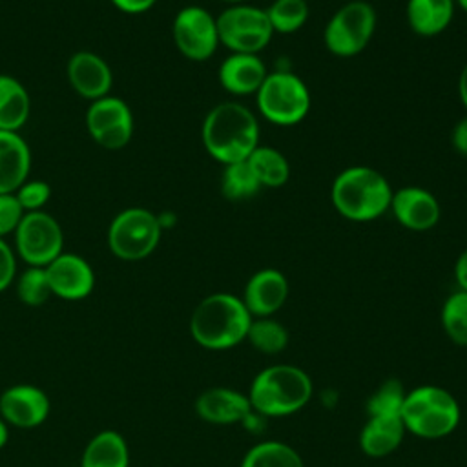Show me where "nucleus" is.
<instances>
[{"label":"nucleus","mask_w":467,"mask_h":467,"mask_svg":"<svg viewBox=\"0 0 467 467\" xmlns=\"http://www.w3.org/2000/svg\"><path fill=\"white\" fill-rule=\"evenodd\" d=\"M111 4L126 15H140L150 11L157 0H111Z\"/></svg>","instance_id":"37"},{"label":"nucleus","mask_w":467,"mask_h":467,"mask_svg":"<svg viewBox=\"0 0 467 467\" xmlns=\"http://www.w3.org/2000/svg\"><path fill=\"white\" fill-rule=\"evenodd\" d=\"M171 36L179 53L193 62L208 60L221 46L217 18L201 5H186L175 15Z\"/></svg>","instance_id":"11"},{"label":"nucleus","mask_w":467,"mask_h":467,"mask_svg":"<svg viewBox=\"0 0 467 467\" xmlns=\"http://www.w3.org/2000/svg\"><path fill=\"white\" fill-rule=\"evenodd\" d=\"M261 184L246 161L226 164L221 173V193L226 201H248L261 192Z\"/></svg>","instance_id":"27"},{"label":"nucleus","mask_w":467,"mask_h":467,"mask_svg":"<svg viewBox=\"0 0 467 467\" xmlns=\"http://www.w3.org/2000/svg\"><path fill=\"white\" fill-rule=\"evenodd\" d=\"M458 95H460V102L467 111V64L462 67L460 77H458Z\"/></svg>","instance_id":"39"},{"label":"nucleus","mask_w":467,"mask_h":467,"mask_svg":"<svg viewBox=\"0 0 467 467\" xmlns=\"http://www.w3.org/2000/svg\"><path fill=\"white\" fill-rule=\"evenodd\" d=\"M274 33L292 35L299 31L310 15L306 0H274L265 7Z\"/></svg>","instance_id":"29"},{"label":"nucleus","mask_w":467,"mask_h":467,"mask_svg":"<svg viewBox=\"0 0 467 467\" xmlns=\"http://www.w3.org/2000/svg\"><path fill=\"white\" fill-rule=\"evenodd\" d=\"M241 467H305L299 452L290 445L268 440L250 447L241 462Z\"/></svg>","instance_id":"26"},{"label":"nucleus","mask_w":467,"mask_h":467,"mask_svg":"<svg viewBox=\"0 0 467 467\" xmlns=\"http://www.w3.org/2000/svg\"><path fill=\"white\" fill-rule=\"evenodd\" d=\"M389 212L410 232L432 230L441 217L436 195L421 186H401L392 192Z\"/></svg>","instance_id":"14"},{"label":"nucleus","mask_w":467,"mask_h":467,"mask_svg":"<svg viewBox=\"0 0 467 467\" xmlns=\"http://www.w3.org/2000/svg\"><path fill=\"white\" fill-rule=\"evenodd\" d=\"M16 296L26 306H40L53 294L49 288V281L46 275V268L42 266H27L16 277Z\"/></svg>","instance_id":"32"},{"label":"nucleus","mask_w":467,"mask_h":467,"mask_svg":"<svg viewBox=\"0 0 467 467\" xmlns=\"http://www.w3.org/2000/svg\"><path fill=\"white\" fill-rule=\"evenodd\" d=\"M246 162L263 188H281L290 179V162L277 148L259 144Z\"/></svg>","instance_id":"25"},{"label":"nucleus","mask_w":467,"mask_h":467,"mask_svg":"<svg viewBox=\"0 0 467 467\" xmlns=\"http://www.w3.org/2000/svg\"><path fill=\"white\" fill-rule=\"evenodd\" d=\"M31 171V150L18 131L0 130V193H15Z\"/></svg>","instance_id":"20"},{"label":"nucleus","mask_w":467,"mask_h":467,"mask_svg":"<svg viewBox=\"0 0 467 467\" xmlns=\"http://www.w3.org/2000/svg\"><path fill=\"white\" fill-rule=\"evenodd\" d=\"M454 9V0H407L405 18L412 33L431 38L451 26Z\"/></svg>","instance_id":"21"},{"label":"nucleus","mask_w":467,"mask_h":467,"mask_svg":"<svg viewBox=\"0 0 467 467\" xmlns=\"http://www.w3.org/2000/svg\"><path fill=\"white\" fill-rule=\"evenodd\" d=\"M221 2H224V4H228V5H237V4H246V0H221Z\"/></svg>","instance_id":"42"},{"label":"nucleus","mask_w":467,"mask_h":467,"mask_svg":"<svg viewBox=\"0 0 467 467\" xmlns=\"http://www.w3.org/2000/svg\"><path fill=\"white\" fill-rule=\"evenodd\" d=\"M266 75L263 58L254 53H230L217 69L221 88L235 97L255 95Z\"/></svg>","instance_id":"18"},{"label":"nucleus","mask_w":467,"mask_h":467,"mask_svg":"<svg viewBox=\"0 0 467 467\" xmlns=\"http://www.w3.org/2000/svg\"><path fill=\"white\" fill-rule=\"evenodd\" d=\"M460 416L456 398L438 385H421L409 390L400 414L405 431L425 440L451 434L458 427Z\"/></svg>","instance_id":"5"},{"label":"nucleus","mask_w":467,"mask_h":467,"mask_svg":"<svg viewBox=\"0 0 467 467\" xmlns=\"http://www.w3.org/2000/svg\"><path fill=\"white\" fill-rule=\"evenodd\" d=\"M454 279L458 288L467 292V248H463V252L458 255L454 263Z\"/></svg>","instance_id":"38"},{"label":"nucleus","mask_w":467,"mask_h":467,"mask_svg":"<svg viewBox=\"0 0 467 467\" xmlns=\"http://www.w3.org/2000/svg\"><path fill=\"white\" fill-rule=\"evenodd\" d=\"M24 210L15 193H0V237L15 234L18 223L24 217Z\"/></svg>","instance_id":"34"},{"label":"nucleus","mask_w":467,"mask_h":467,"mask_svg":"<svg viewBox=\"0 0 467 467\" xmlns=\"http://www.w3.org/2000/svg\"><path fill=\"white\" fill-rule=\"evenodd\" d=\"M15 254L27 266L46 268L64 252L60 223L47 212H26L15 230Z\"/></svg>","instance_id":"10"},{"label":"nucleus","mask_w":467,"mask_h":467,"mask_svg":"<svg viewBox=\"0 0 467 467\" xmlns=\"http://www.w3.org/2000/svg\"><path fill=\"white\" fill-rule=\"evenodd\" d=\"M259 115L274 126H296L310 111L308 86L292 71H268L255 93Z\"/></svg>","instance_id":"6"},{"label":"nucleus","mask_w":467,"mask_h":467,"mask_svg":"<svg viewBox=\"0 0 467 467\" xmlns=\"http://www.w3.org/2000/svg\"><path fill=\"white\" fill-rule=\"evenodd\" d=\"M29 113L31 99L26 86L11 75H0V130L20 131Z\"/></svg>","instance_id":"24"},{"label":"nucleus","mask_w":467,"mask_h":467,"mask_svg":"<svg viewBox=\"0 0 467 467\" xmlns=\"http://www.w3.org/2000/svg\"><path fill=\"white\" fill-rule=\"evenodd\" d=\"M7 440H9V425H7V423L2 420V416H0V449L5 447Z\"/></svg>","instance_id":"40"},{"label":"nucleus","mask_w":467,"mask_h":467,"mask_svg":"<svg viewBox=\"0 0 467 467\" xmlns=\"http://www.w3.org/2000/svg\"><path fill=\"white\" fill-rule=\"evenodd\" d=\"M378 24L376 9L367 0H350L337 7L323 29L325 47L339 58L359 55L372 40Z\"/></svg>","instance_id":"8"},{"label":"nucleus","mask_w":467,"mask_h":467,"mask_svg":"<svg viewBox=\"0 0 467 467\" xmlns=\"http://www.w3.org/2000/svg\"><path fill=\"white\" fill-rule=\"evenodd\" d=\"M66 75L73 91L89 102L108 97L113 86V73L108 62L93 51H77L71 55Z\"/></svg>","instance_id":"16"},{"label":"nucleus","mask_w":467,"mask_h":467,"mask_svg":"<svg viewBox=\"0 0 467 467\" xmlns=\"http://www.w3.org/2000/svg\"><path fill=\"white\" fill-rule=\"evenodd\" d=\"M86 128L91 139L104 150H120L133 137L131 108L113 95L93 100L86 113Z\"/></svg>","instance_id":"12"},{"label":"nucleus","mask_w":467,"mask_h":467,"mask_svg":"<svg viewBox=\"0 0 467 467\" xmlns=\"http://www.w3.org/2000/svg\"><path fill=\"white\" fill-rule=\"evenodd\" d=\"M259 120L252 109L235 100L213 106L201 126L206 153L223 166L246 161L259 146Z\"/></svg>","instance_id":"1"},{"label":"nucleus","mask_w":467,"mask_h":467,"mask_svg":"<svg viewBox=\"0 0 467 467\" xmlns=\"http://www.w3.org/2000/svg\"><path fill=\"white\" fill-rule=\"evenodd\" d=\"M252 316L243 299L230 292H215L197 303L190 317L195 343L210 350L232 348L246 339Z\"/></svg>","instance_id":"3"},{"label":"nucleus","mask_w":467,"mask_h":467,"mask_svg":"<svg viewBox=\"0 0 467 467\" xmlns=\"http://www.w3.org/2000/svg\"><path fill=\"white\" fill-rule=\"evenodd\" d=\"M405 432L400 416H368L359 434V447L370 458H383L401 445Z\"/></svg>","instance_id":"22"},{"label":"nucleus","mask_w":467,"mask_h":467,"mask_svg":"<svg viewBox=\"0 0 467 467\" xmlns=\"http://www.w3.org/2000/svg\"><path fill=\"white\" fill-rule=\"evenodd\" d=\"M312 396L310 376L296 365H272L252 381L248 400L263 416H288L303 409Z\"/></svg>","instance_id":"4"},{"label":"nucleus","mask_w":467,"mask_h":467,"mask_svg":"<svg viewBox=\"0 0 467 467\" xmlns=\"http://www.w3.org/2000/svg\"><path fill=\"white\" fill-rule=\"evenodd\" d=\"M441 327L456 345H467V292L456 290L447 296L441 306Z\"/></svg>","instance_id":"30"},{"label":"nucleus","mask_w":467,"mask_h":467,"mask_svg":"<svg viewBox=\"0 0 467 467\" xmlns=\"http://www.w3.org/2000/svg\"><path fill=\"white\" fill-rule=\"evenodd\" d=\"M16 277V254L5 239L0 237V292L7 290Z\"/></svg>","instance_id":"35"},{"label":"nucleus","mask_w":467,"mask_h":467,"mask_svg":"<svg viewBox=\"0 0 467 467\" xmlns=\"http://www.w3.org/2000/svg\"><path fill=\"white\" fill-rule=\"evenodd\" d=\"M405 396L407 390L400 379H385L368 398L367 412L368 416H400Z\"/></svg>","instance_id":"31"},{"label":"nucleus","mask_w":467,"mask_h":467,"mask_svg":"<svg viewBox=\"0 0 467 467\" xmlns=\"http://www.w3.org/2000/svg\"><path fill=\"white\" fill-rule=\"evenodd\" d=\"M16 201L20 202L24 212H38L44 210L51 197V186L40 179H27L16 192Z\"/></svg>","instance_id":"33"},{"label":"nucleus","mask_w":467,"mask_h":467,"mask_svg":"<svg viewBox=\"0 0 467 467\" xmlns=\"http://www.w3.org/2000/svg\"><path fill=\"white\" fill-rule=\"evenodd\" d=\"M219 42L230 53L259 55L275 35L265 7L252 4L228 5L217 16Z\"/></svg>","instance_id":"9"},{"label":"nucleus","mask_w":467,"mask_h":467,"mask_svg":"<svg viewBox=\"0 0 467 467\" xmlns=\"http://www.w3.org/2000/svg\"><path fill=\"white\" fill-rule=\"evenodd\" d=\"M162 226L159 215L142 206H130L119 212L108 228V246L117 259L142 261L161 243Z\"/></svg>","instance_id":"7"},{"label":"nucleus","mask_w":467,"mask_h":467,"mask_svg":"<svg viewBox=\"0 0 467 467\" xmlns=\"http://www.w3.org/2000/svg\"><path fill=\"white\" fill-rule=\"evenodd\" d=\"M456 2V5L463 11V13H467V0H454Z\"/></svg>","instance_id":"41"},{"label":"nucleus","mask_w":467,"mask_h":467,"mask_svg":"<svg viewBox=\"0 0 467 467\" xmlns=\"http://www.w3.org/2000/svg\"><path fill=\"white\" fill-rule=\"evenodd\" d=\"M246 339L255 350L263 354H279L288 345V330L272 316L252 317Z\"/></svg>","instance_id":"28"},{"label":"nucleus","mask_w":467,"mask_h":467,"mask_svg":"<svg viewBox=\"0 0 467 467\" xmlns=\"http://www.w3.org/2000/svg\"><path fill=\"white\" fill-rule=\"evenodd\" d=\"M286 275L277 268H261L246 281L241 299L252 317H270L286 303Z\"/></svg>","instance_id":"17"},{"label":"nucleus","mask_w":467,"mask_h":467,"mask_svg":"<svg viewBox=\"0 0 467 467\" xmlns=\"http://www.w3.org/2000/svg\"><path fill=\"white\" fill-rule=\"evenodd\" d=\"M80 467H130V449L124 436L111 429L97 432L82 451Z\"/></svg>","instance_id":"23"},{"label":"nucleus","mask_w":467,"mask_h":467,"mask_svg":"<svg viewBox=\"0 0 467 467\" xmlns=\"http://www.w3.org/2000/svg\"><path fill=\"white\" fill-rule=\"evenodd\" d=\"M51 294L66 301H80L95 288V272L78 254L62 252L46 266Z\"/></svg>","instance_id":"15"},{"label":"nucleus","mask_w":467,"mask_h":467,"mask_svg":"<svg viewBox=\"0 0 467 467\" xmlns=\"http://www.w3.org/2000/svg\"><path fill=\"white\" fill-rule=\"evenodd\" d=\"M389 179L372 166H348L336 175L330 186L334 210L352 223L376 221L389 212L392 199Z\"/></svg>","instance_id":"2"},{"label":"nucleus","mask_w":467,"mask_h":467,"mask_svg":"<svg viewBox=\"0 0 467 467\" xmlns=\"http://www.w3.org/2000/svg\"><path fill=\"white\" fill-rule=\"evenodd\" d=\"M51 410L47 394L29 383H18L7 387L0 394V416L2 420L16 429L40 427Z\"/></svg>","instance_id":"13"},{"label":"nucleus","mask_w":467,"mask_h":467,"mask_svg":"<svg viewBox=\"0 0 467 467\" xmlns=\"http://www.w3.org/2000/svg\"><path fill=\"white\" fill-rule=\"evenodd\" d=\"M248 394L226 387H212L195 400V412L201 420L213 425H232L243 421L252 412Z\"/></svg>","instance_id":"19"},{"label":"nucleus","mask_w":467,"mask_h":467,"mask_svg":"<svg viewBox=\"0 0 467 467\" xmlns=\"http://www.w3.org/2000/svg\"><path fill=\"white\" fill-rule=\"evenodd\" d=\"M451 144L456 153L467 157V115L454 124L451 133Z\"/></svg>","instance_id":"36"}]
</instances>
